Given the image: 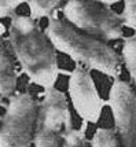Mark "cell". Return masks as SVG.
I'll return each instance as SVG.
<instances>
[{"label": "cell", "mask_w": 136, "mask_h": 147, "mask_svg": "<svg viewBox=\"0 0 136 147\" xmlns=\"http://www.w3.org/2000/svg\"><path fill=\"white\" fill-rule=\"evenodd\" d=\"M10 45L33 83L45 90L54 88L59 74L57 52L34 19L14 15L10 24Z\"/></svg>", "instance_id": "1"}, {"label": "cell", "mask_w": 136, "mask_h": 147, "mask_svg": "<svg viewBox=\"0 0 136 147\" xmlns=\"http://www.w3.org/2000/svg\"><path fill=\"white\" fill-rule=\"evenodd\" d=\"M45 36L52 47L70 57L87 70H96L117 78L121 73L123 59L104 41L84 34L58 18L50 17Z\"/></svg>", "instance_id": "2"}, {"label": "cell", "mask_w": 136, "mask_h": 147, "mask_svg": "<svg viewBox=\"0 0 136 147\" xmlns=\"http://www.w3.org/2000/svg\"><path fill=\"white\" fill-rule=\"evenodd\" d=\"M63 15L76 30L98 40L109 41L124 37L121 17L100 1H67L63 6Z\"/></svg>", "instance_id": "3"}, {"label": "cell", "mask_w": 136, "mask_h": 147, "mask_svg": "<svg viewBox=\"0 0 136 147\" xmlns=\"http://www.w3.org/2000/svg\"><path fill=\"white\" fill-rule=\"evenodd\" d=\"M70 121L65 94L57 88L45 90L34 122V147H59L65 134L71 128Z\"/></svg>", "instance_id": "4"}, {"label": "cell", "mask_w": 136, "mask_h": 147, "mask_svg": "<svg viewBox=\"0 0 136 147\" xmlns=\"http://www.w3.org/2000/svg\"><path fill=\"white\" fill-rule=\"evenodd\" d=\"M36 115L37 105L30 94L11 96L0 122V147H30Z\"/></svg>", "instance_id": "5"}, {"label": "cell", "mask_w": 136, "mask_h": 147, "mask_svg": "<svg viewBox=\"0 0 136 147\" xmlns=\"http://www.w3.org/2000/svg\"><path fill=\"white\" fill-rule=\"evenodd\" d=\"M116 134L123 147H136V92L124 80L116 78L109 94Z\"/></svg>", "instance_id": "6"}, {"label": "cell", "mask_w": 136, "mask_h": 147, "mask_svg": "<svg viewBox=\"0 0 136 147\" xmlns=\"http://www.w3.org/2000/svg\"><path fill=\"white\" fill-rule=\"evenodd\" d=\"M67 91L76 113L85 122L96 124L103 111L104 100L98 92L90 70L77 65L69 76Z\"/></svg>", "instance_id": "7"}, {"label": "cell", "mask_w": 136, "mask_h": 147, "mask_svg": "<svg viewBox=\"0 0 136 147\" xmlns=\"http://www.w3.org/2000/svg\"><path fill=\"white\" fill-rule=\"evenodd\" d=\"M17 88V71L7 45L0 36V96H11Z\"/></svg>", "instance_id": "8"}, {"label": "cell", "mask_w": 136, "mask_h": 147, "mask_svg": "<svg viewBox=\"0 0 136 147\" xmlns=\"http://www.w3.org/2000/svg\"><path fill=\"white\" fill-rule=\"evenodd\" d=\"M123 62L125 63L132 83L136 88V34L127 37L123 44Z\"/></svg>", "instance_id": "9"}, {"label": "cell", "mask_w": 136, "mask_h": 147, "mask_svg": "<svg viewBox=\"0 0 136 147\" xmlns=\"http://www.w3.org/2000/svg\"><path fill=\"white\" fill-rule=\"evenodd\" d=\"M59 6H61L59 0H43V1L33 0V1H28V7H29L32 19L50 17L52 13H55V10Z\"/></svg>", "instance_id": "10"}, {"label": "cell", "mask_w": 136, "mask_h": 147, "mask_svg": "<svg viewBox=\"0 0 136 147\" xmlns=\"http://www.w3.org/2000/svg\"><path fill=\"white\" fill-rule=\"evenodd\" d=\"M91 147H120L116 131L111 128H99L94 134L90 143Z\"/></svg>", "instance_id": "11"}, {"label": "cell", "mask_w": 136, "mask_h": 147, "mask_svg": "<svg viewBox=\"0 0 136 147\" xmlns=\"http://www.w3.org/2000/svg\"><path fill=\"white\" fill-rule=\"evenodd\" d=\"M62 147H88L84 132L80 129L70 128L62 139Z\"/></svg>", "instance_id": "12"}, {"label": "cell", "mask_w": 136, "mask_h": 147, "mask_svg": "<svg viewBox=\"0 0 136 147\" xmlns=\"http://www.w3.org/2000/svg\"><path fill=\"white\" fill-rule=\"evenodd\" d=\"M121 21L123 25H127L131 29H136V0H127L124 3V10Z\"/></svg>", "instance_id": "13"}, {"label": "cell", "mask_w": 136, "mask_h": 147, "mask_svg": "<svg viewBox=\"0 0 136 147\" xmlns=\"http://www.w3.org/2000/svg\"><path fill=\"white\" fill-rule=\"evenodd\" d=\"M22 4V1L13 0V1H7V0H0V18H4L14 14V11Z\"/></svg>", "instance_id": "14"}]
</instances>
